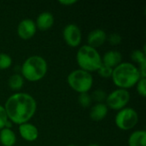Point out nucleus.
I'll return each instance as SVG.
<instances>
[{
  "label": "nucleus",
  "mask_w": 146,
  "mask_h": 146,
  "mask_svg": "<svg viewBox=\"0 0 146 146\" xmlns=\"http://www.w3.org/2000/svg\"><path fill=\"white\" fill-rule=\"evenodd\" d=\"M146 79L145 78H140V80L137 83V91L139 93L140 96L145 97L146 95V89H145Z\"/></svg>",
  "instance_id": "5701e85b"
},
{
  "label": "nucleus",
  "mask_w": 146,
  "mask_h": 146,
  "mask_svg": "<svg viewBox=\"0 0 146 146\" xmlns=\"http://www.w3.org/2000/svg\"><path fill=\"white\" fill-rule=\"evenodd\" d=\"M65 42L71 47H76L81 41V31L75 24L67 25L62 32Z\"/></svg>",
  "instance_id": "6e6552de"
},
{
  "label": "nucleus",
  "mask_w": 146,
  "mask_h": 146,
  "mask_svg": "<svg viewBox=\"0 0 146 146\" xmlns=\"http://www.w3.org/2000/svg\"><path fill=\"white\" fill-rule=\"evenodd\" d=\"M87 146H99L98 145H96V144H91V145H89Z\"/></svg>",
  "instance_id": "bb28decb"
},
{
  "label": "nucleus",
  "mask_w": 146,
  "mask_h": 146,
  "mask_svg": "<svg viewBox=\"0 0 146 146\" xmlns=\"http://www.w3.org/2000/svg\"><path fill=\"white\" fill-rule=\"evenodd\" d=\"M91 98H92V99H93L94 101H96L98 104V103H103L104 100H106L107 95H106V93L104 91L97 90V91H95L92 93Z\"/></svg>",
  "instance_id": "4be33fe9"
},
{
  "label": "nucleus",
  "mask_w": 146,
  "mask_h": 146,
  "mask_svg": "<svg viewBox=\"0 0 146 146\" xmlns=\"http://www.w3.org/2000/svg\"><path fill=\"white\" fill-rule=\"evenodd\" d=\"M7 121H8V116L6 115L4 107L0 105V130L5 127Z\"/></svg>",
  "instance_id": "b1692460"
},
{
  "label": "nucleus",
  "mask_w": 146,
  "mask_h": 146,
  "mask_svg": "<svg viewBox=\"0 0 146 146\" xmlns=\"http://www.w3.org/2000/svg\"><path fill=\"white\" fill-rule=\"evenodd\" d=\"M67 146H76V145H67Z\"/></svg>",
  "instance_id": "cd10ccee"
},
{
  "label": "nucleus",
  "mask_w": 146,
  "mask_h": 146,
  "mask_svg": "<svg viewBox=\"0 0 146 146\" xmlns=\"http://www.w3.org/2000/svg\"><path fill=\"white\" fill-rule=\"evenodd\" d=\"M98 72L99 74V75L101 77H104V78H109V77H111L112 75V72H113V68L104 65V64H101V66L99 67V68L98 69Z\"/></svg>",
  "instance_id": "412c9836"
},
{
  "label": "nucleus",
  "mask_w": 146,
  "mask_h": 146,
  "mask_svg": "<svg viewBox=\"0 0 146 146\" xmlns=\"http://www.w3.org/2000/svg\"><path fill=\"white\" fill-rule=\"evenodd\" d=\"M12 63L11 57L5 54V53H0V69H6L10 67Z\"/></svg>",
  "instance_id": "a211bd4d"
},
{
  "label": "nucleus",
  "mask_w": 146,
  "mask_h": 146,
  "mask_svg": "<svg viewBox=\"0 0 146 146\" xmlns=\"http://www.w3.org/2000/svg\"><path fill=\"white\" fill-rule=\"evenodd\" d=\"M19 133L22 139L30 142L36 140L38 137V128L34 125L27 123V122L20 125Z\"/></svg>",
  "instance_id": "9d476101"
},
{
  "label": "nucleus",
  "mask_w": 146,
  "mask_h": 146,
  "mask_svg": "<svg viewBox=\"0 0 146 146\" xmlns=\"http://www.w3.org/2000/svg\"><path fill=\"white\" fill-rule=\"evenodd\" d=\"M54 23V16L50 12H43L41 13L35 22L36 27L42 31H45L50 29Z\"/></svg>",
  "instance_id": "ddd939ff"
},
{
  "label": "nucleus",
  "mask_w": 146,
  "mask_h": 146,
  "mask_svg": "<svg viewBox=\"0 0 146 146\" xmlns=\"http://www.w3.org/2000/svg\"><path fill=\"white\" fill-rule=\"evenodd\" d=\"M129 146H146V132L144 130L133 132L128 139Z\"/></svg>",
  "instance_id": "dca6fc26"
},
{
  "label": "nucleus",
  "mask_w": 146,
  "mask_h": 146,
  "mask_svg": "<svg viewBox=\"0 0 146 146\" xmlns=\"http://www.w3.org/2000/svg\"><path fill=\"white\" fill-rule=\"evenodd\" d=\"M106 39V33L102 29H95L92 31L87 37L88 45L95 48L102 45Z\"/></svg>",
  "instance_id": "9b49d317"
},
{
  "label": "nucleus",
  "mask_w": 146,
  "mask_h": 146,
  "mask_svg": "<svg viewBox=\"0 0 146 146\" xmlns=\"http://www.w3.org/2000/svg\"><path fill=\"white\" fill-rule=\"evenodd\" d=\"M59 3H60L61 4H62V5H72V4H74V3H77V1H76V0H68V1H66V0H64V1L60 0Z\"/></svg>",
  "instance_id": "a878e982"
},
{
  "label": "nucleus",
  "mask_w": 146,
  "mask_h": 146,
  "mask_svg": "<svg viewBox=\"0 0 146 146\" xmlns=\"http://www.w3.org/2000/svg\"><path fill=\"white\" fill-rule=\"evenodd\" d=\"M16 142V136L10 128H3L0 131V143L3 146H13Z\"/></svg>",
  "instance_id": "2eb2a0df"
},
{
  "label": "nucleus",
  "mask_w": 146,
  "mask_h": 146,
  "mask_svg": "<svg viewBox=\"0 0 146 146\" xmlns=\"http://www.w3.org/2000/svg\"><path fill=\"white\" fill-rule=\"evenodd\" d=\"M132 59L139 63V65L143 62H146V58H145V53L139 50H134L133 53H132V56H131Z\"/></svg>",
  "instance_id": "aec40b11"
},
{
  "label": "nucleus",
  "mask_w": 146,
  "mask_h": 146,
  "mask_svg": "<svg viewBox=\"0 0 146 146\" xmlns=\"http://www.w3.org/2000/svg\"><path fill=\"white\" fill-rule=\"evenodd\" d=\"M9 86L13 91H19L24 85L23 77L20 74H13L9 77L8 80Z\"/></svg>",
  "instance_id": "f3484780"
},
{
  "label": "nucleus",
  "mask_w": 146,
  "mask_h": 146,
  "mask_svg": "<svg viewBox=\"0 0 146 146\" xmlns=\"http://www.w3.org/2000/svg\"><path fill=\"white\" fill-rule=\"evenodd\" d=\"M47 72L46 61L39 56L28 57L21 67V74L29 81H38L44 77Z\"/></svg>",
  "instance_id": "7ed1b4c3"
},
{
  "label": "nucleus",
  "mask_w": 146,
  "mask_h": 146,
  "mask_svg": "<svg viewBox=\"0 0 146 146\" xmlns=\"http://www.w3.org/2000/svg\"><path fill=\"white\" fill-rule=\"evenodd\" d=\"M139 121L137 112L132 108H124L115 115V125L121 130H129L136 126Z\"/></svg>",
  "instance_id": "423d86ee"
},
{
  "label": "nucleus",
  "mask_w": 146,
  "mask_h": 146,
  "mask_svg": "<svg viewBox=\"0 0 146 146\" xmlns=\"http://www.w3.org/2000/svg\"><path fill=\"white\" fill-rule=\"evenodd\" d=\"M36 31V24L31 19L22 20L17 27V33L22 39L31 38L35 34Z\"/></svg>",
  "instance_id": "1a4fd4ad"
},
{
  "label": "nucleus",
  "mask_w": 146,
  "mask_h": 146,
  "mask_svg": "<svg viewBox=\"0 0 146 146\" xmlns=\"http://www.w3.org/2000/svg\"><path fill=\"white\" fill-rule=\"evenodd\" d=\"M109 42L111 44H118L121 41V37L118 33H112L109 36Z\"/></svg>",
  "instance_id": "393cba45"
},
{
  "label": "nucleus",
  "mask_w": 146,
  "mask_h": 146,
  "mask_svg": "<svg viewBox=\"0 0 146 146\" xmlns=\"http://www.w3.org/2000/svg\"><path fill=\"white\" fill-rule=\"evenodd\" d=\"M130 100V94L126 89H118L112 92L106 98V105L112 110H121L126 107Z\"/></svg>",
  "instance_id": "0eeeda50"
},
{
  "label": "nucleus",
  "mask_w": 146,
  "mask_h": 146,
  "mask_svg": "<svg viewBox=\"0 0 146 146\" xmlns=\"http://www.w3.org/2000/svg\"><path fill=\"white\" fill-rule=\"evenodd\" d=\"M69 86L77 92H87L92 86L93 78L89 72L82 69H77L71 72L68 76Z\"/></svg>",
  "instance_id": "39448f33"
},
{
  "label": "nucleus",
  "mask_w": 146,
  "mask_h": 146,
  "mask_svg": "<svg viewBox=\"0 0 146 146\" xmlns=\"http://www.w3.org/2000/svg\"><path fill=\"white\" fill-rule=\"evenodd\" d=\"M108 114V107L106 104L103 103H98L96 104L91 110L90 112V116L93 121H102L106 117Z\"/></svg>",
  "instance_id": "4468645a"
},
{
  "label": "nucleus",
  "mask_w": 146,
  "mask_h": 146,
  "mask_svg": "<svg viewBox=\"0 0 146 146\" xmlns=\"http://www.w3.org/2000/svg\"><path fill=\"white\" fill-rule=\"evenodd\" d=\"M76 60L81 69L86 72L97 71L102 64V57L98 51L89 45H83L79 49Z\"/></svg>",
  "instance_id": "20e7f679"
},
{
  "label": "nucleus",
  "mask_w": 146,
  "mask_h": 146,
  "mask_svg": "<svg viewBox=\"0 0 146 146\" xmlns=\"http://www.w3.org/2000/svg\"><path fill=\"white\" fill-rule=\"evenodd\" d=\"M78 101L82 107L86 108V107L90 106L91 102H92V98L87 92L80 93V96L78 98Z\"/></svg>",
  "instance_id": "6ab92c4d"
},
{
  "label": "nucleus",
  "mask_w": 146,
  "mask_h": 146,
  "mask_svg": "<svg viewBox=\"0 0 146 146\" xmlns=\"http://www.w3.org/2000/svg\"><path fill=\"white\" fill-rule=\"evenodd\" d=\"M111 77L115 85L121 89L133 86L141 78L139 68L130 62H121L116 66Z\"/></svg>",
  "instance_id": "f03ea898"
},
{
  "label": "nucleus",
  "mask_w": 146,
  "mask_h": 146,
  "mask_svg": "<svg viewBox=\"0 0 146 146\" xmlns=\"http://www.w3.org/2000/svg\"><path fill=\"white\" fill-rule=\"evenodd\" d=\"M37 104L34 98L27 94L18 92L10 96L4 106L8 119L16 124L27 122L35 114Z\"/></svg>",
  "instance_id": "f257e3e1"
},
{
  "label": "nucleus",
  "mask_w": 146,
  "mask_h": 146,
  "mask_svg": "<svg viewBox=\"0 0 146 146\" xmlns=\"http://www.w3.org/2000/svg\"><path fill=\"white\" fill-rule=\"evenodd\" d=\"M121 60L122 56L121 52L117 50H110L104 55L102 58V63L112 68L121 63Z\"/></svg>",
  "instance_id": "f8f14e48"
}]
</instances>
